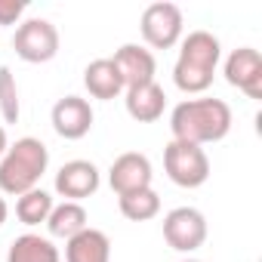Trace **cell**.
<instances>
[{"label": "cell", "instance_id": "obj_1", "mask_svg": "<svg viewBox=\"0 0 262 262\" xmlns=\"http://www.w3.org/2000/svg\"><path fill=\"white\" fill-rule=\"evenodd\" d=\"M173 139L191 142V145H210L222 142L231 129V108L222 99H185L170 114Z\"/></svg>", "mask_w": 262, "mask_h": 262}, {"label": "cell", "instance_id": "obj_2", "mask_svg": "<svg viewBox=\"0 0 262 262\" xmlns=\"http://www.w3.org/2000/svg\"><path fill=\"white\" fill-rule=\"evenodd\" d=\"M219 59H222V43H219L216 34H210L204 28L188 31L182 37V47H179V59H176V68H173V83L188 96L207 93L213 86Z\"/></svg>", "mask_w": 262, "mask_h": 262}, {"label": "cell", "instance_id": "obj_3", "mask_svg": "<svg viewBox=\"0 0 262 262\" xmlns=\"http://www.w3.org/2000/svg\"><path fill=\"white\" fill-rule=\"evenodd\" d=\"M47 167H50V148L40 139H34V136L16 139L7 148V155L0 158V191L19 198V194L37 188Z\"/></svg>", "mask_w": 262, "mask_h": 262}, {"label": "cell", "instance_id": "obj_4", "mask_svg": "<svg viewBox=\"0 0 262 262\" xmlns=\"http://www.w3.org/2000/svg\"><path fill=\"white\" fill-rule=\"evenodd\" d=\"M164 170H167L173 185H179V188H201L210 179V158H207V151L201 145L173 139L164 148Z\"/></svg>", "mask_w": 262, "mask_h": 262}, {"label": "cell", "instance_id": "obj_5", "mask_svg": "<svg viewBox=\"0 0 262 262\" xmlns=\"http://www.w3.org/2000/svg\"><path fill=\"white\" fill-rule=\"evenodd\" d=\"M182 28H185L182 10L170 0H158V4H148L142 10L139 31L151 50H173L182 40Z\"/></svg>", "mask_w": 262, "mask_h": 262}, {"label": "cell", "instance_id": "obj_6", "mask_svg": "<svg viewBox=\"0 0 262 262\" xmlns=\"http://www.w3.org/2000/svg\"><path fill=\"white\" fill-rule=\"evenodd\" d=\"M13 50L28 65H43L59 53V31L50 19H25L13 34Z\"/></svg>", "mask_w": 262, "mask_h": 262}, {"label": "cell", "instance_id": "obj_7", "mask_svg": "<svg viewBox=\"0 0 262 262\" xmlns=\"http://www.w3.org/2000/svg\"><path fill=\"white\" fill-rule=\"evenodd\" d=\"M164 241L176 253H191L207 241V219L194 207H176L164 216Z\"/></svg>", "mask_w": 262, "mask_h": 262}, {"label": "cell", "instance_id": "obj_8", "mask_svg": "<svg viewBox=\"0 0 262 262\" xmlns=\"http://www.w3.org/2000/svg\"><path fill=\"white\" fill-rule=\"evenodd\" d=\"M225 80L231 86H237L247 99L259 102L262 99V56L253 47H237L228 59H225Z\"/></svg>", "mask_w": 262, "mask_h": 262}, {"label": "cell", "instance_id": "obj_9", "mask_svg": "<svg viewBox=\"0 0 262 262\" xmlns=\"http://www.w3.org/2000/svg\"><path fill=\"white\" fill-rule=\"evenodd\" d=\"M151 161L139 151H126L120 158H114L111 170H108V185L117 198L123 194H133V191H142V188H151Z\"/></svg>", "mask_w": 262, "mask_h": 262}, {"label": "cell", "instance_id": "obj_10", "mask_svg": "<svg viewBox=\"0 0 262 262\" xmlns=\"http://www.w3.org/2000/svg\"><path fill=\"white\" fill-rule=\"evenodd\" d=\"M99 185H102V176L93 161H68L56 173V191L74 204H80L83 198H93L99 191Z\"/></svg>", "mask_w": 262, "mask_h": 262}, {"label": "cell", "instance_id": "obj_11", "mask_svg": "<svg viewBox=\"0 0 262 262\" xmlns=\"http://www.w3.org/2000/svg\"><path fill=\"white\" fill-rule=\"evenodd\" d=\"M93 117L96 114H93L90 102L80 99V96H65V99H59L53 105V129L68 142H77V139H83L90 133Z\"/></svg>", "mask_w": 262, "mask_h": 262}, {"label": "cell", "instance_id": "obj_12", "mask_svg": "<svg viewBox=\"0 0 262 262\" xmlns=\"http://www.w3.org/2000/svg\"><path fill=\"white\" fill-rule=\"evenodd\" d=\"M114 68L120 71V80L123 86H142V83H151L155 80V71H158V62L151 56V50L139 47V43H123L120 50H114L111 56Z\"/></svg>", "mask_w": 262, "mask_h": 262}, {"label": "cell", "instance_id": "obj_13", "mask_svg": "<svg viewBox=\"0 0 262 262\" xmlns=\"http://www.w3.org/2000/svg\"><path fill=\"white\" fill-rule=\"evenodd\" d=\"M123 105H126V114L133 117L136 123H155L164 117V108H167V93L158 80L151 83H142V86H129L123 90Z\"/></svg>", "mask_w": 262, "mask_h": 262}, {"label": "cell", "instance_id": "obj_14", "mask_svg": "<svg viewBox=\"0 0 262 262\" xmlns=\"http://www.w3.org/2000/svg\"><path fill=\"white\" fill-rule=\"evenodd\" d=\"M65 262H111V241L99 228H83L65 241Z\"/></svg>", "mask_w": 262, "mask_h": 262}, {"label": "cell", "instance_id": "obj_15", "mask_svg": "<svg viewBox=\"0 0 262 262\" xmlns=\"http://www.w3.org/2000/svg\"><path fill=\"white\" fill-rule=\"evenodd\" d=\"M83 86H86V93H90L93 99H102V102L117 99V96L126 90L123 80H120V71L114 68L111 59H96V62H90L86 71H83Z\"/></svg>", "mask_w": 262, "mask_h": 262}, {"label": "cell", "instance_id": "obj_16", "mask_svg": "<svg viewBox=\"0 0 262 262\" xmlns=\"http://www.w3.org/2000/svg\"><path fill=\"white\" fill-rule=\"evenodd\" d=\"M7 262H62V253L50 237L28 231V234H19L10 244Z\"/></svg>", "mask_w": 262, "mask_h": 262}, {"label": "cell", "instance_id": "obj_17", "mask_svg": "<svg viewBox=\"0 0 262 262\" xmlns=\"http://www.w3.org/2000/svg\"><path fill=\"white\" fill-rule=\"evenodd\" d=\"M86 225H90V216H86L83 204H74V201L56 204L53 213H50V219H47L50 234H53V237H65V241L74 237L77 231H83Z\"/></svg>", "mask_w": 262, "mask_h": 262}, {"label": "cell", "instance_id": "obj_18", "mask_svg": "<svg viewBox=\"0 0 262 262\" xmlns=\"http://www.w3.org/2000/svg\"><path fill=\"white\" fill-rule=\"evenodd\" d=\"M53 207H56V204H53V194H50V191H43V188H31V191L19 194V201H16V216H19L22 225L34 228V225H40V222L50 219Z\"/></svg>", "mask_w": 262, "mask_h": 262}, {"label": "cell", "instance_id": "obj_19", "mask_svg": "<svg viewBox=\"0 0 262 262\" xmlns=\"http://www.w3.org/2000/svg\"><path fill=\"white\" fill-rule=\"evenodd\" d=\"M117 207L129 222H148V219H155L161 213V198H158L155 188H142V191L117 198Z\"/></svg>", "mask_w": 262, "mask_h": 262}, {"label": "cell", "instance_id": "obj_20", "mask_svg": "<svg viewBox=\"0 0 262 262\" xmlns=\"http://www.w3.org/2000/svg\"><path fill=\"white\" fill-rule=\"evenodd\" d=\"M19 114H22V102H19L16 74L7 65H0V117H4V123H19Z\"/></svg>", "mask_w": 262, "mask_h": 262}, {"label": "cell", "instance_id": "obj_21", "mask_svg": "<svg viewBox=\"0 0 262 262\" xmlns=\"http://www.w3.org/2000/svg\"><path fill=\"white\" fill-rule=\"evenodd\" d=\"M25 16V0H0V25H19Z\"/></svg>", "mask_w": 262, "mask_h": 262}, {"label": "cell", "instance_id": "obj_22", "mask_svg": "<svg viewBox=\"0 0 262 262\" xmlns=\"http://www.w3.org/2000/svg\"><path fill=\"white\" fill-rule=\"evenodd\" d=\"M7 148H10V139H7V129L0 126V158L7 155Z\"/></svg>", "mask_w": 262, "mask_h": 262}, {"label": "cell", "instance_id": "obj_23", "mask_svg": "<svg viewBox=\"0 0 262 262\" xmlns=\"http://www.w3.org/2000/svg\"><path fill=\"white\" fill-rule=\"evenodd\" d=\"M7 216H10V207H7V201H4V194H0V225L7 222Z\"/></svg>", "mask_w": 262, "mask_h": 262}, {"label": "cell", "instance_id": "obj_24", "mask_svg": "<svg viewBox=\"0 0 262 262\" xmlns=\"http://www.w3.org/2000/svg\"><path fill=\"white\" fill-rule=\"evenodd\" d=\"M182 262H201V259H182Z\"/></svg>", "mask_w": 262, "mask_h": 262}]
</instances>
